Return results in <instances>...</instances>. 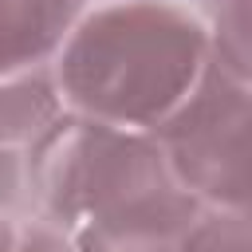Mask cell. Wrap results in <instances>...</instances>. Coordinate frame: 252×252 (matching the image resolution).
<instances>
[{"label":"cell","instance_id":"9","mask_svg":"<svg viewBox=\"0 0 252 252\" xmlns=\"http://www.w3.org/2000/svg\"><path fill=\"white\" fill-rule=\"evenodd\" d=\"M4 252H75V240H71V232L55 228V224H47V220H39L32 213H24V217L12 220Z\"/></svg>","mask_w":252,"mask_h":252},{"label":"cell","instance_id":"2","mask_svg":"<svg viewBox=\"0 0 252 252\" xmlns=\"http://www.w3.org/2000/svg\"><path fill=\"white\" fill-rule=\"evenodd\" d=\"M28 213L75 232L106 213L173 189L169 161L150 130L63 110L28 150Z\"/></svg>","mask_w":252,"mask_h":252},{"label":"cell","instance_id":"4","mask_svg":"<svg viewBox=\"0 0 252 252\" xmlns=\"http://www.w3.org/2000/svg\"><path fill=\"white\" fill-rule=\"evenodd\" d=\"M205 205L181 185L146 197L130 209L106 213L71 232L75 252H181L185 232L197 224Z\"/></svg>","mask_w":252,"mask_h":252},{"label":"cell","instance_id":"1","mask_svg":"<svg viewBox=\"0 0 252 252\" xmlns=\"http://www.w3.org/2000/svg\"><path fill=\"white\" fill-rule=\"evenodd\" d=\"M209 32L185 0H102L83 8L51 55L63 110L154 130L201 79Z\"/></svg>","mask_w":252,"mask_h":252},{"label":"cell","instance_id":"3","mask_svg":"<svg viewBox=\"0 0 252 252\" xmlns=\"http://www.w3.org/2000/svg\"><path fill=\"white\" fill-rule=\"evenodd\" d=\"M248 75L205 63L193 91L150 130L173 181L205 209L248 213Z\"/></svg>","mask_w":252,"mask_h":252},{"label":"cell","instance_id":"10","mask_svg":"<svg viewBox=\"0 0 252 252\" xmlns=\"http://www.w3.org/2000/svg\"><path fill=\"white\" fill-rule=\"evenodd\" d=\"M28 213V165L24 150L0 146V217H24Z\"/></svg>","mask_w":252,"mask_h":252},{"label":"cell","instance_id":"6","mask_svg":"<svg viewBox=\"0 0 252 252\" xmlns=\"http://www.w3.org/2000/svg\"><path fill=\"white\" fill-rule=\"evenodd\" d=\"M59 114L63 98L55 91L51 67H32L0 79V146L28 150Z\"/></svg>","mask_w":252,"mask_h":252},{"label":"cell","instance_id":"7","mask_svg":"<svg viewBox=\"0 0 252 252\" xmlns=\"http://www.w3.org/2000/svg\"><path fill=\"white\" fill-rule=\"evenodd\" d=\"M197 16L209 32V59L248 75V0H201Z\"/></svg>","mask_w":252,"mask_h":252},{"label":"cell","instance_id":"5","mask_svg":"<svg viewBox=\"0 0 252 252\" xmlns=\"http://www.w3.org/2000/svg\"><path fill=\"white\" fill-rule=\"evenodd\" d=\"M87 0H0V79L47 67Z\"/></svg>","mask_w":252,"mask_h":252},{"label":"cell","instance_id":"11","mask_svg":"<svg viewBox=\"0 0 252 252\" xmlns=\"http://www.w3.org/2000/svg\"><path fill=\"white\" fill-rule=\"evenodd\" d=\"M12 220H16V217H0V252H4V244H8V232H12Z\"/></svg>","mask_w":252,"mask_h":252},{"label":"cell","instance_id":"8","mask_svg":"<svg viewBox=\"0 0 252 252\" xmlns=\"http://www.w3.org/2000/svg\"><path fill=\"white\" fill-rule=\"evenodd\" d=\"M181 252H248V213L205 209L185 232Z\"/></svg>","mask_w":252,"mask_h":252}]
</instances>
